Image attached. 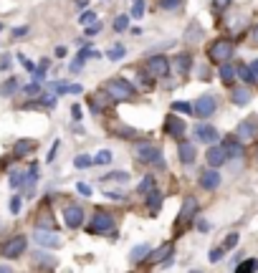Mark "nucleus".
Here are the masks:
<instances>
[{"mask_svg":"<svg viewBox=\"0 0 258 273\" xmlns=\"http://www.w3.org/2000/svg\"><path fill=\"white\" fill-rule=\"evenodd\" d=\"M233 53H235V46H233L230 38H218V41H213L210 48H208V56H210L213 64H225V61H230Z\"/></svg>","mask_w":258,"mask_h":273,"instance_id":"f257e3e1","label":"nucleus"},{"mask_svg":"<svg viewBox=\"0 0 258 273\" xmlns=\"http://www.w3.org/2000/svg\"><path fill=\"white\" fill-rule=\"evenodd\" d=\"M104 89H107V91L112 94V99H117V101H129V99L137 94L134 86H132L127 79H109Z\"/></svg>","mask_w":258,"mask_h":273,"instance_id":"f03ea898","label":"nucleus"},{"mask_svg":"<svg viewBox=\"0 0 258 273\" xmlns=\"http://www.w3.org/2000/svg\"><path fill=\"white\" fill-rule=\"evenodd\" d=\"M26 248H28V238L26 235H13V238H8L3 245H0V255L13 260V258H21L26 253Z\"/></svg>","mask_w":258,"mask_h":273,"instance_id":"7ed1b4c3","label":"nucleus"},{"mask_svg":"<svg viewBox=\"0 0 258 273\" xmlns=\"http://www.w3.org/2000/svg\"><path fill=\"white\" fill-rule=\"evenodd\" d=\"M134 157H137V162H144V165H160V167H165L162 152H160V147H154V144H137Z\"/></svg>","mask_w":258,"mask_h":273,"instance_id":"20e7f679","label":"nucleus"},{"mask_svg":"<svg viewBox=\"0 0 258 273\" xmlns=\"http://www.w3.org/2000/svg\"><path fill=\"white\" fill-rule=\"evenodd\" d=\"M114 228V215L112 212H107V210H96L94 215H91V223H89V233L91 235H99V233H109Z\"/></svg>","mask_w":258,"mask_h":273,"instance_id":"39448f33","label":"nucleus"},{"mask_svg":"<svg viewBox=\"0 0 258 273\" xmlns=\"http://www.w3.org/2000/svg\"><path fill=\"white\" fill-rule=\"evenodd\" d=\"M215 109H218L215 96H213V94H202V96H197V101L192 104V117H197V119H208V117L215 114Z\"/></svg>","mask_w":258,"mask_h":273,"instance_id":"423d86ee","label":"nucleus"},{"mask_svg":"<svg viewBox=\"0 0 258 273\" xmlns=\"http://www.w3.org/2000/svg\"><path fill=\"white\" fill-rule=\"evenodd\" d=\"M147 71H149L152 79H162V76L170 74V61L165 56H149L147 59Z\"/></svg>","mask_w":258,"mask_h":273,"instance_id":"0eeeda50","label":"nucleus"},{"mask_svg":"<svg viewBox=\"0 0 258 273\" xmlns=\"http://www.w3.org/2000/svg\"><path fill=\"white\" fill-rule=\"evenodd\" d=\"M197 210H200V205H197V200L195 197H185L182 200V210H180V217H177V223L175 225H180V228H185L195 215H197Z\"/></svg>","mask_w":258,"mask_h":273,"instance_id":"6e6552de","label":"nucleus"},{"mask_svg":"<svg viewBox=\"0 0 258 273\" xmlns=\"http://www.w3.org/2000/svg\"><path fill=\"white\" fill-rule=\"evenodd\" d=\"M64 223H66V228H71V230L81 228V225H84V207H79V205H66V207H64Z\"/></svg>","mask_w":258,"mask_h":273,"instance_id":"1a4fd4ad","label":"nucleus"},{"mask_svg":"<svg viewBox=\"0 0 258 273\" xmlns=\"http://www.w3.org/2000/svg\"><path fill=\"white\" fill-rule=\"evenodd\" d=\"M33 238H36V243H38V245H43V248H59V245H61L59 233H56V230H51V228H38Z\"/></svg>","mask_w":258,"mask_h":273,"instance_id":"9d476101","label":"nucleus"},{"mask_svg":"<svg viewBox=\"0 0 258 273\" xmlns=\"http://www.w3.org/2000/svg\"><path fill=\"white\" fill-rule=\"evenodd\" d=\"M185 122L177 117V114H167V119H165V134L167 137H175V139H182V134H185Z\"/></svg>","mask_w":258,"mask_h":273,"instance_id":"9b49d317","label":"nucleus"},{"mask_svg":"<svg viewBox=\"0 0 258 273\" xmlns=\"http://www.w3.org/2000/svg\"><path fill=\"white\" fill-rule=\"evenodd\" d=\"M205 159H208L210 167H220V165L228 162V152H225L223 144H210L208 152H205Z\"/></svg>","mask_w":258,"mask_h":273,"instance_id":"f8f14e48","label":"nucleus"},{"mask_svg":"<svg viewBox=\"0 0 258 273\" xmlns=\"http://www.w3.org/2000/svg\"><path fill=\"white\" fill-rule=\"evenodd\" d=\"M172 243H162L157 250H149V255H147V263H165V265H170L172 263Z\"/></svg>","mask_w":258,"mask_h":273,"instance_id":"ddd939ff","label":"nucleus"},{"mask_svg":"<svg viewBox=\"0 0 258 273\" xmlns=\"http://www.w3.org/2000/svg\"><path fill=\"white\" fill-rule=\"evenodd\" d=\"M258 134V119L255 117H250V119H243L240 124H238V129H235V137L238 139H253Z\"/></svg>","mask_w":258,"mask_h":273,"instance_id":"4468645a","label":"nucleus"},{"mask_svg":"<svg viewBox=\"0 0 258 273\" xmlns=\"http://www.w3.org/2000/svg\"><path fill=\"white\" fill-rule=\"evenodd\" d=\"M112 104V94L104 89V91H96V96H91L89 99V109L94 112V114H101V112H107V106Z\"/></svg>","mask_w":258,"mask_h":273,"instance_id":"2eb2a0df","label":"nucleus"},{"mask_svg":"<svg viewBox=\"0 0 258 273\" xmlns=\"http://www.w3.org/2000/svg\"><path fill=\"white\" fill-rule=\"evenodd\" d=\"M195 137H197V142L215 144V142H218V129L210 127V124H197V127H195Z\"/></svg>","mask_w":258,"mask_h":273,"instance_id":"dca6fc26","label":"nucleus"},{"mask_svg":"<svg viewBox=\"0 0 258 273\" xmlns=\"http://www.w3.org/2000/svg\"><path fill=\"white\" fill-rule=\"evenodd\" d=\"M197 185L202 187V190H215L218 185H220V172L213 167V170H208V172H202L200 175V180H197Z\"/></svg>","mask_w":258,"mask_h":273,"instance_id":"f3484780","label":"nucleus"},{"mask_svg":"<svg viewBox=\"0 0 258 273\" xmlns=\"http://www.w3.org/2000/svg\"><path fill=\"white\" fill-rule=\"evenodd\" d=\"M190 66H192V56H190V53H177L175 61H172V69H175V74H180V76L187 74Z\"/></svg>","mask_w":258,"mask_h":273,"instance_id":"a211bd4d","label":"nucleus"},{"mask_svg":"<svg viewBox=\"0 0 258 273\" xmlns=\"http://www.w3.org/2000/svg\"><path fill=\"white\" fill-rule=\"evenodd\" d=\"M36 139H18L16 144H13V157H26V154H31L33 149H36Z\"/></svg>","mask_w":258,"mask_h":273,"instance_id":"6ab92c4d","label":"nucleus"},{"mask_svg":"<svg viewBox=\"0 0 258 273\" xmlns=\"http://www.w3.org/2000/svg\"><path fill=\"white\" fill-rule=\"evenodd\" d=\"M177 154H180V162L182 165H192L195 162V144L192 142H180Z\"/></svg>","mask_w":258,"mask_h":273,"instance_id":"aec40b11","label":"nucleus"},{"mask_svg":"<svg viewBox=\"0 0 258 273\" xmlns=\"http://www.w3.org/2000/svg\"><path fill=\"white\" fill-rule=\"evenodd\" d=\"M162 200H165V195H162L157 187H154V190H149V192H147V210L154 215V212L162 207Z\"/></svg>","mask_w":258,"mask_h":273,"instance_id":"412c9836","label":"nucleus"},{"mask_svg":"<svg viewBox=\"0 0 258 273\" xmlns=\"http://www.w3.org/2000/svg\"><path fill=\"white\" fill-rule=\"evenodd\" d=\"M223 147H225V152H228V159H230V157H240V154H243V144L238 142V137L225 139V142H223Z\"/></svg>","mask_w":258,"mask_h":273,"instance_id":"4be33fe9","label":"nucleus"},{"mask_svg":"<svg viewBox=\"0 0 258 273\" xmlns=\"http://www.w3.org/2000/svg\"><path fill=\"white\" fill-rule=\"evenodd\" d=\"M149 250H152V248H149L147 243H142V245L132 248V253H129V260H132V263H142V260H147Z\"/></svg>","mask_w":258,"mask_h":273,"instance_id":"5701e85b","label":"nucleus"},{"mask_svg":"<svg viewBox=\"0 0 258 273\" xmlns=\"http://www.w3.org/2000/svg\"><path fill=\"white\" fill-rule=\"evenodd\" d=\"M218 74H220V81H223V84H233V79H235L238 71H235V66H230V64L225 61V64H220V71H218Z\"/></svg>","mask_w":258,"mask_h":273,"instance_id":"b1692460","label":"nucleus"},{"mask_svg":"<svg viewBox=\"0 0 258 273\" xmlns=\"http://www.w3.org/2000/svg\"><path fill=\"white\" fill-rule=\"evenodd\" d=\"M230 101H233L235 106H245V104L250 101V91H248V89H235V91L230 94Z\"/></svg>","mask_w":258,"mask_h":273,"instance_id":"393cba45","label":"nucleus"},{"mask_svg":"<svg viewBox=\"0 0 258 273\" xmlns=\"http://www.w3.org/2000/svg\"><path fill=\"white\" fill-rule=\"evenodd\" d=\"M124 56H127V48H124L122 43H114V46L107 51V59H109V61H122Z\"/></svg>","mask_w":258,"mask_h":273,"instance_id":"a878e982","label":"nucleus"},{"mask_svg":"<svg viewBox=\"0 0 258 273\" xmlns=\"http://www.w3.org/2000/svg\"><path fill=\"white\" fill-rule=\"evenodd\" d=\"M154 187H157V180H154V175H147V177H144V180L137 185V192H139V195H147V192H149V190H154Z\"/></svg>","mask_w":258,"mask_h":273,"instance_id":"bb28decb","label":"nucleus"},{"mask_svg":"<svg viewBox=\"0 0 258 273\" xmlns=\"http://www.w3.org/2000/svg\"><path fill=\"white\" fill-rule=\"evenodd\" d=\"M33 263L41 265V268H54V265H56V258H54V255H46V253H36Z\"/></svg>","mask_w":258,"mask_h":273,"instance_id":"cd10ccee","label":"nucleus"},{"mask_svg":"<svg viewBox=\"0 0 258 273\" xmlns=\"http://www.w3.org/2000/svg\"><path fill=\"white\" fill-rule=\"evenodd\" d=\"M235 270H238V273L258 270V258H248V260H243V263H235Z\"/></svg>","mask_w":258,"mask_h":273,"instance_id":"c85d7f7f","label":"nucleus"},{"mask_svg":"<svg viewBox=\"0 0 258 273\" xmlns=\"http://www.w3.org/2000/svg\"><path fill=\"white\" fill-rule=\"evenodd\" d=\"M18 91V79H8L3 86H0V94H3V96H13Z\"/></svg>","mask_w":258,"mask_h":273,"instance_id":"c756f323","label":"nucleus"},{"mask_svg":"<svg viewBox=\"0 0 258 273\" xmlns=\"http://www.w3.org/2000/svg\"><path fill=\"white\" fill-rule=\"evenodd\" d=\"M36 228H51V230H56V220H54L48 212H43V215L36 220Z\"/></svg>","mask_w":258,"mask_h":273,"instance_id":"7c9ffc66","label":"nucleus"},{"mask_svg":"<svg viewBox=\"0 0 258 273\" xmlns=\"http://www.w3.org/2000/svg\"><path fill=\"white\" fill-rule=\"evenodd\" d=\"M200 36H202V28H200V26H197V23L192 21V23H190V28H187V36H185V38H187V41L192 43V41H197Z\"/></svg>","mask_w":258,"mask_h":273,"instance_id":"2f4dec72","label":"nucleus"},{"mask_svg":"<svg viewBox=\"0 0 258 273\" xmlns=\"http://www.w3.org/2000/svg\"><path fill=\"white\" fill-rule=\"evenodd\" d=\"M235 71H238V76H240V79H243L245 84H253V81H255V76H253V71H250V66H238Z\"/></svg>","mask_w":258,"mask_h":273,"instance_id":"473e14b6","label":"nucleus"},{"mask_svg":"<svg viewBox=\"0 0 258 273\" xmlns=\"http://www.w3.org/2000/svg\"><path fill=\"white\" fill-rule=\"evenodd\" d=\"M127 28H129V18H127V16H117V18H114V31H117V33H124Z\"/></svg>","mask_w":258,"mask_h":273,"instance_id":"72a5a7b5","label":"nucleus"},{"mask_svg":"<svg viewBox=\"0 0 258 273\" xmlns=\"http://www.w3.org/2000/svg\"><path fill=\"white\" fill-rule=\"evenodd\" d=\"M238 240H240V235H238V233H228V235H225V240H223V248H225V250H233V248L238 245Z\"/></svg>","mask_w":258,"mask_h":273,"instance_id":"f704fd0d","label":"nucleus"},{"mask_svg":"<svg viewBox=\"0 0 258 273\" xmlns=\"http://www.w3.org/2000/svg\"><path fill=\"white\" fill-rule=\"evenodd\" d=\"M46 69H48V61L43 59V61H41V66H38V69H33V81H43V79H46Z\"/></svg>","mask_w":258,"mask_h":273,"instance_id":"c9c22d12","label":"nucleus"},{"mask_svg":"<svg viewBox=\"0 0 258 273\" xmlns=\"http://www.w3.org/2000/svg\"><path fill=\"white\" fill-rule=\"evenodd\" d=\"M112 162V152L109 149H101V152H96V157H94V165H109Z\"/></svg>","mask_w":258,"mask_h":273,"instance_id":"e433bc0d","label":"nucleus"},{"mask_svg":"<svg viewBox=\"0 0 258 273\" xmlns=\"http://www.w3.org/2000/svg\"><path fill=\"white\" fill-rule=\"evenodd\" d=\"M172 112H180V114H192V104H187V101H175V104H172Z\"/></svg>","mask_w":258,"mask_h":273,"instance_id":"4c0bfd02","label":"nucleus"},{"mask_svg":"<svg viewBox=\"0 0 258 273\" xmlns=\"http://www.w3.org/2000/svg\"><path fill=\"white\" fill-rule=\"evenodd\" d=\"M11 185L13 187H23L26 185V172H11Z\"/></svg>","mask_w":258,"mask_h":273,"instance_id":"58836bf2","label":"nucleus"},{"mask_svg":"<svg viewBox=\"0 0 258 273\" xmlns=\"http://www.w3.org/2000/svg\"><path fill=\"white\" fill-rule=\"evenodd\" d=\"M94 21H96V13H94V11H84V13L79 16V23H81V26H89V23H94Z\"/></svg>","mask_w":258,"mask_h":273,"instance_id":"ea45409f","label":"nucleus"},{"mask_svg":"<svg viewBox=\"0 0 258 273\" xmlns=\"http://www.w3.org/2000/svg\"><path fill=\"white\" fill-rule=\"evenodd\" d=\"M74 165H76L79 170H84V167H89V165H94V157H86V154H79V157L74 159Z\"/></svg>","mask_w":258,"mask_h":273,"instance_id":"a19ab883","label":"nucleus"},{"mask_svg":"<svg viewBox=\"0 0 258 273\" xmlns=\"http://www.w3.org/2000/svg\"><path fill=\"white\" fill-rule=\"evenodd\" d=\"M104 180H114V182H129V175H127V172H109V175H104Z\"/></svg>","mask_w":258,"mask_h":273,"instance_id":"79ce46f5","label":"nucleus"},{"mask_svg":"<svg viewBox=\"0 0 258 273\" xmlns=\"http://www.w3.org/2000/svg\"><path fill=\"white\" fill-rule=\"evenodd\" d=\"M223 253H225L223 245H220V248H213V250L208 253V260H210V263H218V260H223Z\"/></svg>","mask_w":258,"mask_h":273,"instance_id":"37998d69","label":"nucleus"},{"mask_svg":"<svg viewBox=\"0 0 258 273\" xmlns=\"http://www.w3.org/2000/svg\"><path fill=\"white\" fill-rule=\"evenodd\" d=\"M104 195H107L109 200H117V202H124V200H127V195H124L122 190H107Z\"/></svg>","mask_w":258,"mask_h":273,"instance_id":"c03bdc74","label":"nucleus"},{"mask_svg":"<svg viewBox=\"0 0 258 273\" xmlns=\"http://www.w3.org/2000/svg\"><path fill=\"white\" fill-rule=\"evenodd\" d=\"M132 16H134V18H142V16H144V0H134V6H132Z\"/></svg>","mask_w":258,"mask_h":273,"instance_id":"a18cd8bd","label":"nucleus"},{"mask_svg":"<svg viewBox=\"0 0 258 273\" xmlns=\"http://www.w3.org/2000/svg\"><path fill=\"white\" fill-rule=\"evenodd\" d=\"M157 6H160V8H165V11H172V8H177V6H180V0H157Z\"/></svg>","mask_w":258,"mask_h":273,"instance_id":"49530a36","label":"nucleus"},{"mask_svg":"<svg viewBox=\"0 0 258 273\" xmlns=\"http://www.w3.org/2000/svg\"><path fill=\"white\" fill-rule=\"evenodd\" d=\"M99 33H101V23H99V21H96L94 26L86 28V36H89V38H94V36H99Z\"/></svg>","mask_w":258,"mask_h":273,"instance_id":"de8ad7c7","label":"nucleus"},{"mask_svg":"<svg viewBox=\"0 0 258 273\" xmlns=\"http://www.w3.org/2000/svg\"><path fill=\"white\" fill-rule=\"evenodd\" d=\"M11 212H13V215L21 212V195H16V197L11 200Z\"/></svg>","mask_w":258,"mask_h":273,"instance_id":"09e8293b","label":"nucleus"},{"mask_svg":"<svg viewBox=\"0 0 258 273\" xmlns=\"http://www.w3.org/2000/svg\"><path fill=\"white\" fill-rule=\"evenodd\" d=\"M28 36V26H21V28H13V38H23Z\"/></svg>","mask_w":258,"mask_h":273,"instance_id":"8fccbe9b","label":"nucleus"},{"mask_svg":"<svg viewBox=\"0 0 258 273\" xmlns=\"http://www.w3.org/2000/svg\"><path fill=\"white\" fill-rule=\"evenodd\" d=\"M26 94H28V96H38V94H41V86H38V84H31V86H26Z\"/></svg>","mask_w":258,"mask_h":273,"instance_id":"3c124183","label":"nucleus"},{"mask_svg":"<svg viewBox=\"0 0 258 273\" xmlns=\"http://www.w3.org/2000/svg\"><path fill=\"white\" fill-rule=\"evenodd\" d=\"M71 117H74V122H81V117H84V114H81V106H79V104H74V106H71Z\"/></svg>","mask_w":258,"mask_h":273,"instance_id":"603ef678","label":"nucleus"},{"mask_svg":"<svg viewBox=\"0 0 258 273\" xmlns=\"http://www.w3.org/2000/svg\"><path fill=\"white\" fill-rule=\"evenodd\" d=\"M76 190H79L84 197H89V195H91V187H89V185H84V182H79V185H76Z\"/></svg>","mask_w":258,"mask_h":273,"instance_id":"864d4df0","label":"nucleus"},{"mask_svg":"<svg viewBox=\"0 0 258 273\" xmlns=\"http://www.w3.org/2000/svg\"><path fill=\"white\" fill-rule=\"evenodd\" d=\"M18 61H21L23 66H26V71H31V74H33V69H36V66H33V64H31V61H28L26 56H18Z\"/></svg>","mask_w":258,"mask_h":273,"instance_id":"5fc2aeb1","label":"nucleus"},{"mask_svg":"<svg viewBox=\"0 0 258 273\" xmlns=\"http://www.w3.org/2000/svg\"><path fill=\"white\" fill-rule=\"evenodd\" d=\"M59 144H61V142L56 139V142H54V147H51V152H48V162H54V159H56V152H59Z\"/></svg>","mask_w":258,"mask_h":273,"instance_id":"6e6d98bb","label":"nucleus"},{"mask_svg":"<svg viewBox=\"0 0 258 273\" xmlns=\"http://www.w3.org/2000/svg\"><path fill=\"white\" fill-rule=\"evenodd\" d=\"M250 71H253V76H255V81H258V59L250 61Z\"/></svg>","mask_w":258,"mask_h":273,"instance_id":"4d7b16f0","label":"nucleus"},{"mask_svg":"<svg viewBox=\"0 0 258 273\" xmlns=\"http://www.w3.org/2000/svg\"><path fill=\"white\" fill-rule=\"evenodd\" d=\"M8 66H11V59H8V56H3V61H0V69H3V71H6Z\"/></svg>","mask_w":258,"mask_h":273,"instance_id":"13d9d810","label":"nucleus"},{"mask_svg":"<svg viewBox=\"0 0 258 273\" xmlns=\"http://www.w3.org/2000/svg\"><path fill=\"white\" fill-rule=\"evenodd\" d=\"M64 56H66V48L59 46V48H56V59H64Z\"/></svg>","mask_w":258,"mask_h":273,"instance_id":"bf43d9fd","label":"nucleus"},{"mask_svg":"<svg viewBox=\"0 0 258 273\" xmlns=\"http://www.w3.org/2000/svg\"><path fill=\"white\" fill-rule=\"evenodd\" d=\"M81 91H84V89H81L79 84H76V86H69V94H81Z\"/></svg>","mask_w":258,"mask_h":273,"instance_id":"052dcab7","label":"nucleus"},{"mask_svg":"<svg viewBox=\"0 0 258 273\" xmlns=\"http://www.w3.org/2000/svg\"><path fill=\"white\" fill-rule=\"evenodd\" d=\"M197 228H200V230H208L210 225H208V220H197Z\"/></svg>","mask_w":258,"mask_h":273,"instance_id":"680f3d73","label":"nucleus"},{"mask_svg":"<svg viewBox=\"0 0 258 273\" xmlns=\"http://www.w3.org/2000/svg\"><path fill=\"white\" fill-rule=\"evenodd\" d=\"M250 38H253V43H258V26L253 28V36H250Z\"/></svg>","mask_w":258,"mask_h":273,"instance_id":"e2e57ef3","label":"nucleus"},{"mask_svg":"<svg viewBox=\"0 0 258 273\" xmlns=\"http://www.w3.org/2000/svg\"><path fill=\"white\" fill-rule=\"evenodd\" d=\"M3 270H11V265H0V273H3Z\"/></svg>","mask_w":258,"mask_h":273,"instance_id":"0e129e2a","label":"nucleus"},{"mask_svg":"<svg viewBox=\"0 0 258 273\" xmlns=\"http://www.w3.org/2000/svg\"><path fill=\"white\" fill-rule=\"evenodd\" d=\"M255 159H258V149H255Z\"/></svg>","mask_w":258,"mask_h":273,"instance_id":"69168bd1","label":"nucleus"}]
</instances>
